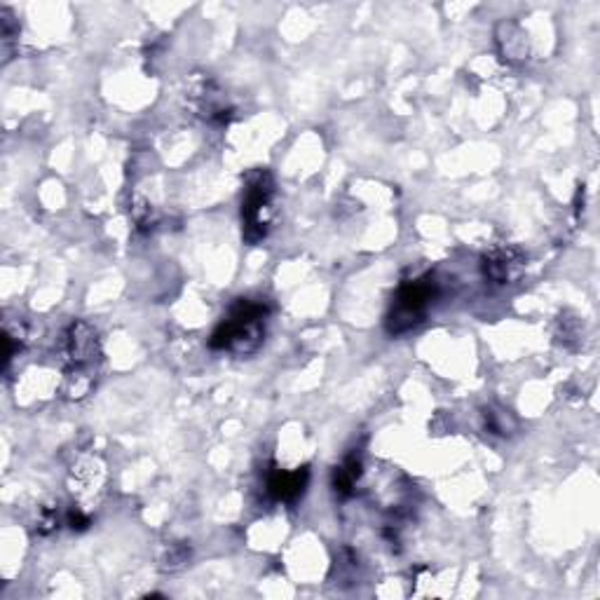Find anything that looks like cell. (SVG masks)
<instances>
[{
	"instance_id": "obj_1",
	"label": "cell",
	"mask_w": 600,
	"mask_h": 600,
	"mask_svg": "<svg viewBox=\"0 0 600 600\" xmlns=\"http://www.w3.org/2000/svg\"><path fill=\"white\" fill-rule=\"evenodd\" d=\"M265 317H268V310H265L263 303L240 298L230 308L228 319H223L214 336H211V350L235 354L254 352L263 343Z\"/></svg>"
},
{
	"instance_id": "obj_2",
	"label": "cell",
	"mask_w": 600,
	"mask_h": 600,
	"mask_svg": "<svg viewBox=\"0 0 600 600\" xmlns=\"http://www.w3.org/2000/svg\"><path fill=\"white\" fill-rule=\"evenodd\" d=\"M436 296L434 279H415V282H406L401 286L397 298H394L392 312L387 315V331L399 336V333L411 331L413 326H418L427 315L429 303Z\"/></svg>"
},
{
	"instance_id": "obj_3",
	"label": "cell",
	"mask_w": 600,
	"mask_h": 600,
	"mask_svg": "<svg viewBox=\"0 0 600 600\" xmlns=\"http://www.w3.org/2000/svg\"><path fill=\"white\" fill-rule=\"evenodd\" d=\"M272 195H275V183L268 172H256L249 176L247 197L242 204V221H244V237L247 242H261L270 230L272 218Z\"/></svg>"
},
{
	"instance_id": "obj_4",
	"label": "cell",
	"mask_w": 600,
	"mask_h": 600,
	"mask_svg": "<svg viewBox=\"0 0 600 600\" xmlns=\"http://www.w3.org/2000/svg\"><path fill=\"white\" fill-rule=\"evenodd\" d=\"M61 354H64L66 364L71 366L73 375H83L85 368H90L94 359L99 357V340L92 326L85 322H75L68 326Z\"/></svg>"
},
{
	"instance_id": "obj_5",
	"label": "cell",
	"mask_w": 600,
	"mask_h": 600,
	"mask_svg": "<svg viewBox=\"0 0 600 600\" xmlns=\"http://www.w3.org/2000/svg\"><path fill=\"white\" fill-rule=\"evenodd\" d=\"M525 268V256L516 247H497L483 258V272L490 282L509 284L521 275Z\"/></svg>"
},
{
	"instance_id": "obj_6",
	"label": "cell",
	"mask_w": 600,
	"mask_h": 600,
	"mask_svg": "<svg viewBox=\"0 0 600 600\" xmlns=\"http://www.w3.org/2000/svg\"><path fill=\"white\" fill-rule=\"evenodd\" d=\"M308 467L296 469V472H284V469H275L268 479V490L270 495L279 502H293L305 493L308 486Z\"/></svg>"
},
{
	"instance_id": "obj_7",
	"label": "cell",
	"mask_w": 600,
	"mask_h": 600,
	"mask_svg": "<svg viewBox=\"0 0 600 600\" xmlns=\"http://www.w3.org/2000/svg\"><path fill=\"white\" fill-rule=\"evenodd\" d=\"M359 476H361V460L357 455H350V458L336 469V474H333V488H336L338 495L347 497L352 493V488L357 486Z\"/></svg>"
},
{
	"instance_id": "obj_8",
	"label": "cell",
	"mask_w": 600,
	"mask_h": 600,
	"mask_svg": "<svg viewBox=\"0 0 600 600\" xmlns=\"http://www.w3.org/2000/svg\"><path fill=\"white\" fill-rule=\"evenodd\" d=\"M188 556H190V551L183 547V544H174V547L167 551V558H165V563H162V568H169V570L181 568V565L188 561Z\"/></svg>"
},
{
	"instance_id": "obj_9",
	"label": "cell",
	"mask_w": 600,
	"mask_h": 600,
	"mask_svg": "<svg viewBox=\"0 0 600 600\" xmlns=\"http://www.w3.org/2000/svg\"><path fill=\"white\" fill-rule=\"evenodd\" d=\"M68 523H71V528L75 530H83V528H87V525H90V518H87L83 511H71V516H68Z\"/></svg>"
}]
</instances>
